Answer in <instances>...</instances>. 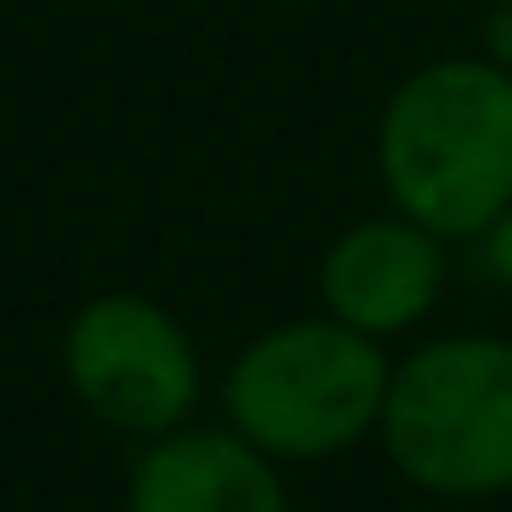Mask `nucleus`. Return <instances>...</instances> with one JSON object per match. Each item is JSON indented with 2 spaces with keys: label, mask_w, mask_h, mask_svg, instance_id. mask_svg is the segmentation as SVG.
Returning a JSON list of instances; mask_svg holds the SVG:
<instances>
[{
  "label": "nucleus",
  "mask_w": 512,
  "mask_h": 512,
  "mask_svg": "<svg viewBox=\"0 0 512 512\" xmlns=\"http://www.w3.org/2000/svg\"><path fill=\"white\" fill-rule=\"evenodd\" d=\"M476 55L512 73V0H494V7L482 13V37H476Z\"/></svg>",
  "instance_id": "8"
},
{
  "label": "nucleus",
  "mask_w": 512,
  "mask_h": 512,
  "mask_svg": "<svg viewBox=\"0 0 512 512\" xmlns=\"http://www.w3.org/2000/svg\"><path fill=\"white\" fill-rule=\"evenodd\" d=\"M121 512H296L284 464L253 452L235 428H175L139 440Z\"/></svg>",
  "instance_id": "6"
},
{
  "label": "nucleus",
  "mask_w": 512,
  "mask_h": 512,
  "mask_svg": "<svg viewBox=\"0 0 512 512\" xmlns=\"http://www.w3.org/2000/svg\"><path fill=\"white\" fill-rule=\"evenodd\" d=\"M470 247H476V272H482L494 290H506V296H512V205H506V211H500L476 241H470Z\"/></svg>",
  "instance_id": "7"
},
{
  "label": "nucleus",
  "mask_w": 512,
  "mask_h": 512,
  "mask_svg": "<svg viewBox=\"0 0 512 512\" xmlns=\"http://www.w3.org/2000/svg\"><path fill=\"white\" fill-rule=\"evenodd\" d=\"M392 356L386 344L338 326L332 314H302L253 332L223 380V428H235L272 464H326L380 434Z\"/></svg>",
  "instance_id": "2"
},
{
  "label": "nucleus",
  "mask_w": 512,
  "mask_h": 512,
  "mask_svg": "<svg viewBox=\"0 0 512 512\" xmlns=\"http://www.w3.org/2000/svg\"><path fill=\"white\" fill-rule=\"evenodd\" d=\"M61 380L73 404L121 440H157L193 422L205 362L175 308L139 290L85 296L61 332Z\"/></svg>",
  "instance_id": "4"
},
{
  "label": "nucleus",
  "mask_w": 512,
  "mask_h": 512,
  "mask_svg": "<svg viewBox=\"0 0 512 512\" xmlns=\"http://www.w3.org/2000/svg\"><path fill=\"white\" fill-rule=\"evenodd\" d=\"M452 241H440L434 229H422L404 211H368L356 223H344L314 266V296L320 314H332L338 326L392 344L410 338L416 326L434 320L446 278H452Z\"/></svg>",
  "instance_id": "5"
},
{
  "label": "nucleus",
  "mask_w": 512,
  "mask_h": 512,
  "mask_svg": "<svg viewBox=\"0 0 512 512\" xmlns=\"http://www.w3.org/2000/svg\"><path fill=\"white\" fill-rule=\"evenodd\" d=\"M374 175L392 211L476 241L512 205V73L476 49L404 73L374 121Z\"/></svg>",
  "instance_id": "1"
},
{
  "label": "nucleus",
  "mask_w": 512,
  "mask_h": 512,
  "mask_svg": "<svg viewBox=\"0 0 512 512\" xmlns=\"http://www.w3.org/2000/svg\"><path fill=\"white\" fill-rule=\"evenodd\" d=\"M386 464L428 500L512 494V338L440 332L392 356L380 434Z\"/></svg>",
  "instance_id": "3"
}]
</instances>
